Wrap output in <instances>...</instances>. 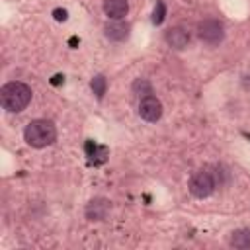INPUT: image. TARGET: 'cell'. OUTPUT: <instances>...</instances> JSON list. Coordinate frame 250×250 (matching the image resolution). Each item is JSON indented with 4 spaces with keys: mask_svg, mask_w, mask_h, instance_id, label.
Wrapping results in <instances>:
<instances>
[{
    "mask_svg": "<svg viewBox=\"0 0 250 250\" xmlns=\"http://www.w3.org/2000/svg\"><path fill=\"white\" fill-rule=\"evenodd\" d=\"M90 88H92V92L96 94V98L102 100L104 94H105V90H107V78H105L104 74H96V76L92 78V82H90Z\"/></svg>",
    "mask_w": 250,
    "mask_h": 250,
    "instance_id": "7c38bea8",
    "label": "cell"
},
{
    "mask_svg": "<svg viewBox=\"0 0 250 250\" xmlns=\"http://www.w3.org/2000/svg\"><path fill=\"white\" fill-rule=\"evenodd\" d=\"M229 244L234 248H250V229H236L232 230Z\"/></svg>",
    "mask_w": 250,
    "mask_h": 250,
    "instance_id": "30bf717a",
    "label": "cell"
},
{
    "mask_svg": "<svg viewBox=\"0 0 250 250\" xmlns=\"http://www.w3.org/2000/svg\"><path fill=\"white\" fill-rule=\"evenodd\" d=\"M164 16H166V6H164L162 0H158L156 6H154V12H152V23L154 25H160L164 21Z\"/></svg>",
    "mask_w": 250,
    "mask_h": 250,
    "instance_id": "4fadbf2b",
    "label": "cell"
},
{
    "mask_svg": "<svg viewBox=\"0 0 250 250\" xmlns=\"http://www.w3.org/2000/svg\"><path fill=\"white\" fill-rule=\"evenodd\" d=\"M104 33L109 41H125L131 33V25L125 23L123 20H111L104 25Z\"/></svg>",
    "mask_w": 250,
    "mask_h": 250,
    "instance_id": "ba28073f",
    "label": "cell"
},
{
    "mask_svg": "<svg viewBox=\"0 0 250 250\" xmlns=\"http://www.w3.org/2000/svg\"><path fill=\"white\" fill-rule=\"evenodd\" d=\"M104 12L109 20H123L129 14L127 0H104Z\"/></svg>",
    "mask_w": 250,
    "mask_h": 250,
    "instance_id": "9c48e42d",
    "label": "cell"
},
{
    "mask_svg": "<svg viewBox=\"0 0 250 250\" xmlns=\"http://www.w3.org/2000/svg\"><path fill=\"white\" fill-rule=\"evenodd\" d=\"M111 213V201L107 197H94L88 201L86 209H84V215L90 223H100V221H105Z\"/></svg>",
    "mask_w": 250,
    "mask_h": 250,
    "instance_id": "5b68a950",
    "label": "cell"
},
{
    "mask_svg": "<svg viewBox=\"0 0 250 250\" xmlns=\"http://www.w3.org/2000/svg\"><path fill=\"white\" fill-rule=\"evenodd\" d=\"M29 102H31V88L20 80L6 82L0 88V104L10 113L23 111L29 105Z\"/></svg>",
    "mask_w": 250,
    "mask_h": 250,
    "instance_id": "6da1fadb",
    "label": "cell"
},
{
    "mask_svg": "<svg viewBox=\"0 0 250 250\" xmlns=\"http://www.w3.org/2000/svg\"><path fill=\"white\" fill-rule=\"evenodd\" d=\"M242 84H244V88H250V74H246V76L242 78Z\"/></svg>",
    "mask_w": 250,
    "mask_h": 250,
    "instance_id": "9a60e30c",
    "label": "cell"
},
{
    "mask_svg": "<svg viewBox=\"0 0 250 250\" xmlns=\"http://www.w3.org/2000/svg\"><path fill=\"white\" fill-rule=\"evenodd\" d=\"M139 117L146 123H156L162 117V102L156 96H145L139 100Z\"/></svg>",
    "mask_w": 250,
    "mask_h": 250,
    "instance_id": "8992f818",
    "label": "cell"
},
{
    "mask_svg": "<svg viewBox=\"0 0 250 250\" xmlns=\"http://www.w3.org/2000/svg\"><path fill=\"white\" fill-rule=\"evenodd\" d=\"M188 188H189V193H191L193 197L205 199V197L213 195V191H215V188H217V182H215V178H213L211 172L199 170V172H195V174L189 178Z\"/></svg>",
    "mask_w": 250,
    "mask_h": 250,
    "instance_id": "277c9868",
    "label": "cell"
},
{
    "mask_svg": "<svg viewBox=\"0 0 250 250\" xmlns=\"http://www.w3.org/2000/svg\"><path fill=\"white\" fill-rule=\"evenodd\" d=\"M164 41L168 43V47L170 49H174V51H184L188 45H189V33H188V29H184V27H180V25H174V27H168L166 31H164Z\"/></svg>",
    "mask_w": 250,
    "mask_h": 250,
    "instance_id": "52a82bcc",
    "label": "cell"
},
{
    "mask_svg": "<svg viewBox=\"0 0 250 250\" xmlns=\"http://www.w3.org/2000/svg\"><path fill=\"white\" fill-rule=\"evenodd\" d=\"M131 90H133V94H135V96H139V100H141V98H145V96H150V94H152V84H150L146 78H137V80L133 82Z\"/></svg>",
    "mask_w": 250,
    "mask_h": 250,
    "instance_id": "8fae6325",
    "label": "cell"
},
{
    "mask_svg": "<svg viewBox=\"0 0 250 250\" xmlns=\"http://www.w3.org/2000/svg\"><path fill=\"white\" fill-rule=\"evenodd\" d=\"M197 37L209 47H217L225 39V25L215 18H205L197 23Z\"/></svg>",
    "mask_w": 250,
    "mask_h": 250,
    "instance_id": "3957f363",
    "label": "cell"
},
{
    "mask_svg": "<svg viewBox=\"0 0 250 250\" xmlns=\"http://www.w3.org/2000/svg\"><path fill=\"white\" fill-rule=\"evenodd\" d=\"M23 139L33 148L51 146L57 141V127L49 119H33L23 129Z\"/></svg>",
    "mask_w": 250,
    "mask_h": 250,
    "instance_id": "7a4b0ae2",
    "label": "cell"
},
{
    "mask_svg": "<svg viewBox=\"0 0 250 250\" xmlns=\"http://www.w3.org/2000/svg\"><path fill=\"white\" fill-rule=\"evenodd\" d=\"M53 14H55V20H59V21H64L66 20V12L64 10H55Z\"/></svg>",
    "mask_w": 250,
    "mask_h": 250,
    "instance_id": "5bb4252c",
    "label": "cell"
}]
</instances>
